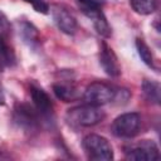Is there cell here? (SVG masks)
<instances>
[{
	"mask_svg": "<svg viewBox=\"0 0 161 161\" xmlns=\"http://www.w3.org/2000/svg\"><path fill=\"white\" fill-rule=\"evenodd\" d=\"M104 112L99 108V106L93 104H83L78 107H73L68 109L65 114V119L70 126L74 127H91L103 121Z\"/></svg>",
	"mask_w": 161,
	"mask_h": 161,
	"instance_id": "cell-1",
	"label": "cell"
},
{
	"mask_svg": "<svg viewBox=\"0 0 161 161\" xmlns=\"http://www.w3.org/2000/svg\"><path fill=\"white\" fill-rule=\"evenodd\" d=\"M82 147L89 160L111 161L113 160V148L107 138L99 135H87L82 141Z\"/></svg>",
	"mask_w": 161,
	"mask_h": 161,
	"instance_id": "cell-2",
	"label": "cell"
},
{
	"mask_svg": "<svg viewBox=\"0 0 161 161\" xmlns=\"http://www.w3.org/2000/svg\"><path fill=\"white\" fill-rule=\"evenodd\" d=\"M140 126H141V116L136 112H130L118 116L113 121L111 126V131L116 137L131 138L138 133Z\"/></svg>",
	"mask_w": 161,
	"mask_h": 161,
	"instance_id": "cell-3",
	"label": "cell"
},
{
	"mask_svg": "<svg viewBox=\"0 0 161 161\" xmlns=\"http://www.w3.org/2000/svg\"><path fill=\"white\" fill-rule=\"evenodd\" d=\"M125 156L127 160L133 161H157L160 160V152L157 145L151 140H142L137 143L130 145L125 148Z\"/></svg>",
	"mask_w": 161,
	"mask_h": 161,
	"instance_id": "cell-4",
	"label": "cell"
},
{
	"mask_svg": "<svg viewBox=\"0 0 161 161\" xmlns=\"http://www.w3.org/2000/svg\"><path fill=\"white\" fill-rule=\"evenodd\" d=\"M42 118L43 117L38 109L28 103H18L14 108L15 123L26 131H35L40 126Z\"/></svg>",
	"mask_w": 161,
	"mask_h": 161,
	"instance_id": "cell-5",
	"label": "cell"
},
{
	"mask_svg": "<svg viewBox=\"0 0 161 161\" xmlns=\"http://www.w3.org/2000/svg\"><path fill=\"white\" fill-rule=\"evenodd\" d=\"M113 97H114V89L111 86L102 82L91 83L83 93L84 102L93 106H102L109 103L112 102Z\"/></svg>",
	"mask_w": 161,
	"mask_h": 161,
	"instance_id": "cell-6",
	"label": "cell"
},
{
	"mask_svg": "<svg viewBox=\"0 0 161 161\" xmlns=\"http://www.w3.org/2000/svg\"><path fill=\"white\" fill-rule=\"evenodd\" d=\"M30 96L34 103V107L38 109V112L42 114L43 118L45 119H50L53 118V103L50 97L47 94V92L44 89H42L40 87L31 84L30 86Z\"/></svg>",
	"mask_w": 161,
	"mask_h": 161,
	"instance_id": "cell-7",
	"label": "cell"
},
{
	"mask_svg": "<svg viewBox=\"0 0 161 161\" xmlns=\"http://www.w3.org/2000/svg\"><path fill=\"white\" fill-rule=\"evenodd\" d=\"M52 16L57 26L65 34H74L77 30V20L63 6L54 5L52 8Z\"/></svg>",
	"mask_w": 161,
	"mask_h": 161,
	"instance_id": "cell-8",
	"label": "cell"
},
{
	"mask_svg": "<svg viewBox=\"0 0 161 161\" xmlns=\"http://www.w3.org/2000/svg\"><path fill=\"white\" fill-rule=\"evenodd\" d=\"M99 63L103 68V70L111 75V77H118L121 74V67L117 60V57L112 48H109L107 44H102L101 52H99Z\"/></svg>",
	"mask_w": 161,
	"mask_h": 161,
	"instance_id": "cell-9",
	"label": "cell"
},
{
	"mask_svg": "<svg viewBox=\"0 0 161 161\" xmlns=\"http://www.w3.org/2000/svg\"><path fill=\"white\" fill-rule=\"evenodd\" d=\"M101 9L102 8H84L82 11L93 21V26L99 35L103 38H109L112 35V29Z\"/></svg>",
	"mask_w": 161,
	"mask_h": 161,
	"instance_id": "cell-10",
	"label": "cell"
},
{
	"mask_svg": "<svg viewBox=\"0 0 161 161\" xmlns=\"http://www.w3.org/2000/svg\"><path fill=\"white\" fill-rule=\"evenodd\" d=\"M53 92L55 97L63 102H74L80 98V91L79 88L73 83H64L58 82L53 84Z\"/></svg>",
	"mask_w": 161,
	"mask_h": 161,
	"instance_id": "cell-11",
	"label": "cell"
},
{
	"mask_svg": "<svg viewBox=\"0 0 161 161\" xmlns=\"http://www.w3.org/2000/svg\"><path fill=\"white\" fill-rule=\"evenodd\" d=\"M23 40L29 45V47H35L39 44V34H38V30L36 28L28 23V21H23L20 23V30H19Z\"/></svg>",
	"mask_w": 161,
	"mask_h": 161,
	"instance_id": "cell-12",
	"label": "cell"
},
{
	"mask_svg": "<svg viewBox=\"0 0 161 161\" xmlns=\"http://www.w3.org/2000/svg\"><path fill=\"white\" fill-rule=\"evenodd\" d=\"M160 83L156 80L145 79L142 82V93L145 98L153 104H160Z\"/></svg>",
	"mask_w": 161,
	"mask_h": 161,
	"instance_id": "cell-13",
	"label": "cell"
},
{
	"mask_svg": "<svg viewBox=\"0 0 161 161\" xmlns=\"http://www.w3.org/2000/svg\"><path fill=\"white\" fill-rule=\"evenodd\" d=\"M130 4L140 15H150L157 9V0H130Z\"/></svg>",
	"mask_w": 161,
	"mask_h": 161,
	"instance_id": "cell-14",
	"label": "cell"
},
{
	"mask_svg": "<svg viewBox=\"0 0 161 161\" xmlns=\"http://www.w3.org/2000/svg\"><path fill=\"white\" fill-rule=\"evenodd\" d=\"M0 60L3 62L4 65L15 64V53L5 40V35L3 34H0Z\"/></svg>",
	"mask_w": 161,
	"mask_h": 161,
	"instance_id": "cell-15",
	"label": "cell"
},
{
	"mask_svg": "<svg viewBox=\"0 0 161 161\" xmlns=\"http://www.w3.org/2000/svg\"><path fill=\"white\" fill-rule=\"evenodd\" d=\"M136 49H137V53H138L140 58L142 59V62L148 67H153V55H152L148 45L140 38L136 39Z\"/></svg>",
	"mask_w": 161,
	"mask_h": 161,
	"instance_id": "cell-16",
	"label": "cell"
},
{
	"mask_svg": "<svg viewBox=\"0 0 161 161\" xmlns=\"http://www.w3.org/2000/svg\"><path fill=\"white\" fill-rule=\"evenodd\" d=\"M29 4L33 5V8L35 9V11L42 13V14H48L49 11V5L45 0H24Z\"/></svg>",
	"mask_w": 161,
	"mask_h": 161,
	"instance_id": "cell-17",
	"label": "cell"
},
{
	"mask_svg": "<svg viewBox=\"0 0 161 161\" xmlns=\"http://www.w3.org/2000/svg\"><path fill=\"white\" fill-rule=\"evenodd\" d=\"M130 99V92L127 89H118L114 91V97L112 102H117L118 104H125Z\"/></svg>",
	"mask_w": 161,
	"mask_h": 161,
	"instance_id": "cell-18",
	"label": "cell"
},
{
	"mask_svg": "<svg viewBox=\"0 0 161 161\" xmlns=\"http://www.w3.org/2000/svg\"><path fill=\"white\" fill-rule=\"evenodd\" d=\"M80 9L83 8H102L104 0H78Z\"/></svg>",
	"mask_w": 161,
	"mask_h": 161,
	"instance_id": "cell-19",
	"label": "cell"
},
{
	"mask_svg": "<svg viewBox=\"0 0 161 161\" xmlns=\"http://www.w3.org/2000/svg\"><path fill=\"white\" fill-rule=\"evenodd\" d=\"M10 30V24H9V20L6 19V16L0 11V34L3 35H6Z\"/></svg>",
	"mask_w": 161,
	"mask_h": 161,
	"instance_id": "cell-20",
	"label": "cell"
},
{
	"mask_svg": "<svg viewBox=\"0 0 161 161\" xmlns=\"http://www.w3.org/2000/svg\"><path fill=\"white\" fill-rule=\"evenodd\" d=\"M4 103H5V96H4V92L0 87V106H3Z\"/></svg>",
	"mask_w": 161,
	"mask_h": 161,
	"instance_id": "cell-21",
	"label": "cell"
},
{
	"mask_svg": "<svg viewBox=\"0 0 161 161\" xmlns=\"http://www.w3.org/2000/svg\"><path fill=\"white\" fill-rule=\"evenodd\" d=\"M4 67H5V65H4V64H3V62L0 60V73L3 72V69H4Z\"/></svg>",
	"mask_w": 161,
	"mask_h": 161,
	"instance_id": "cell-22",
	"label": "cell"
}]
</instances>
